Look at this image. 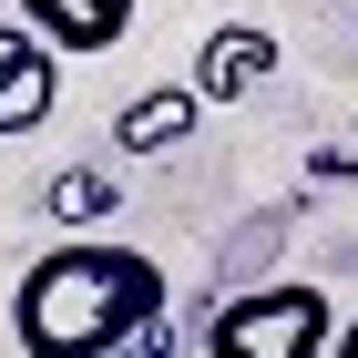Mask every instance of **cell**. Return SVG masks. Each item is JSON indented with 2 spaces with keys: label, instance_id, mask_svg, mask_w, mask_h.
<instances>
[{
  "label": "cell",
  "instance_id": "6da1fadb",
  "mask_svg": "<svg viewBox=\"0 0 358 358\" xmlns=\"http://www.w3.org/2000/svg\"><path fill=\"white\" fill-rule=\"evenodd\" d=\"M164 317V266L123 236H62L10 287V338L21 358H113L134 328Z\"/></svg>",
  "mask_w": 358,
  "mask_h": 358
},
{
  "label": "cell",
  "instance_id": "7a4b0ae2",
  "mask_svg": "<svg viewBox=\"0 0 358 358\" xmlns=\"http://www.w3.org/2000/svg\"><path fill=\"white\" fill-rule=\"evenodd\" d=\"M328 338H338V307L307 276H266V287L215 307L205 358H328Z\"/></svg>",
  "mask_w": 358,
  "mask_h": 358
},
{
  "label": "cell",
  "instance_id": "3957f363",
  "mask_svg": "<svg viewBox=\"0 0 358 358\" xmlns=\"http://www.w3.org/2000/svg\"><path fill=\"white\" fill-rule=\"evenodd\" d=\"M276 83V31L256 21H215L205 41H194V103L215 113V103H246V92Z\"/></svg>",
  "mask_w": 358,
  "mask_h": 358
},
{
  "label": "cell",
  "instance_id": "277c9868",
  "mask_svg": "<svg viewBox=\"0 0 358 358\" xmlns=\"http://www.w3.org/2000/svg\"><path fill=\"white\" fill-rule=\"evenodd\" d=\"M52 103H62V52L31 41L21 21H0V143L31 134V123H52Z\"/></svg>",
  "mask_w": 358,
  "mask_h": 358
},
{
  "label": "cell",
  "instance_id": "5b68a950",
  "mask_svg": "<svg viewBox=\"0 0 358 358\" xmlns=\"http://www.w3.org/2000/svg\"><path fill=\"white\" fill-rule=\"evenodd\" d=\"M21 31L52 52H113L134 31V0H21Z\"/></svg>",
  "mask_w": 358,
  "mask_h": 358
},
{
  "label": "cell",
  "instance_id": "8992f818",
  "mask_svg": "<svg viewBox=\"0 0 358 358\" xmlns=\"http://www.w3.org/2000/svg\"><path fill=\"white\" fill-rule=\"evenodd\" d=\"M194 83H154L134 92V103L113 113V154H174V143H194Z\"/></svg>",
  "mask_w": 358,
  "mask_h": 358
},
{
  "label": "cell",
  "instance_id": "52a82bcc",
  "mask_svg": "<svg viewBox=\"0 0 358 358\" xmlns=\"http://www.w3.org/2000/svg\"><path fill=\"white\" fill-rule=\"evenodd\" d=\"M41 215L52 225H113L123 215V185H113L103 164H62L52 185H41Z\"/></svg>",
  "mask_w": 358,
  "mask_h": 358
},
{
  "label": "cell",
  "instance_id": "ba28073f",
  "mask_svg": "<svg viewBox=\"0 0 358 358\" xmlns=\"http://www.w3.org/2000/svg\"><path fill=\"white\" fill-rule=\"evenodd\" d=\"M113 358H174V307H164V317H154V328H134V338H123V348H113Z\"/></svg>",
  "mask_w": 358,
  "mask_h": 358
},
{
  "label": "cell",
  "instance_id": "9c48e42d",
  "mask_svg": "<svg viewBox=\"0 0 358 358\" xmlns=\"http://www.w3.org/2000/svg\"><path fill=\"white\" fill-rule=\"evenodd\" d=\"M348 174H358L348 143H317V154H307V185H348Z\"/></svg>",
  "mask_w": 358,
  "mask_h": 358
},
{
  "label": "cell",
  "instance_id": "30bf717a",
  "mask_svg": "<svg viewBox=\"0 0 358 358\" xmlns=\"http://www.w3.org/2000/svg\"><path fill=\"white\" fill-rule=\"evenodd\" d=\"M328 358H358V317H338V338H328Z\"/></svg>",
  "mask_w": 358,
  "mask_h": 358
}]
</instances>
